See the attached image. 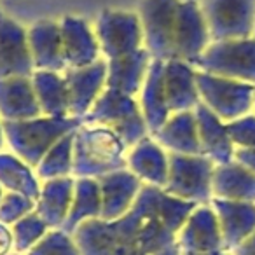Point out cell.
<instances>
[{
	"instance_id": "1",
	"label": "cell",
	"mask_w": 255,
	"mask_h": 255,
	"mask_svg": "<svg viewBox=\"0 0 255 255\" xmlns=\"http://www.w3.org/2000/svg\"><path fill=\"white\" fill-rule=\"evenodd\" d=\"M159 187L143 185L131 210L107 222L93 219L72 234L81 255H157L177 243L157 212Z\"/></svg>"
},
{
	"instance_id": "2",
	"label": "cell",
	"mask_w": 255,
	"mask_h": 255,
	"mask_svg": "<svg viewBox=\"0 0 255 255\" xmlns=\"http://www.w3.org/2000/svg\"><path fill=\"white\" fill-rule=\"evenodd\" d=\"M128 147L112 129L96 124H84L75 129L74 171L75 178H98L126 170Z\"/></svg>"
},
{
	"instance_id": "3",
	"label": "cell",
	"mask_w": 255,
	"mask_h": 255,
	"mask_svg": "<svg viewBox=\"0 0 255 255\" xmlns=\"http://www.w3.org/2000/svg\"><path fill=\"white\" fill-rule=\"evenodd\" d=\"M2 126L11 152L35 170L54 143L82 126V119L39 116L26 121H2Z\"/></svg>"
},
{
	"instance_id": "4",
	"label": "cell",
	"mask_w": 255,
	"mask_h": 255,
	"mask_svg": "<svg viewBox=\"0 0 255 255\" xmlns=\"http://www.w3.org/2000/svg\"><path fill=\"white\" fill-rule=\"evenodd\" d=\"M84 124H96L112 129L128 149L149 136V128L143 119L142 109L136 96L124 95L107 88L102 93L88 116L82 119Z\"/></svg>"
},
{
	"instance_id": "5",
	"label": "cell",
	"mask_w": 255,
	"mask_h": 255,
	"mask_svg": "<svg viewBox=\"0 0 255 255\" xmlns=\"http://www.w3.org/2000/svg\"><path fill=\"white\" fill-rule=\"evenodd\" d=\"M217 164L203 154L168 152V180L163 191L184 201L210 205L213 199L212 180Z\"/></svg>"
},
{
	"instance_id": "6",
	"label": "cell",
	"mask_w": 255,
	"mask_h": 255,
	"mask_svg": "<svg viewBox=\"0 0 255 255\" xmlns=\"http://www.w3.org/2000/svg\"><path fill=\"white\" fill-rule=\"evenodd\" d=\"M196 84L201 103L222 123L229 124L254 114L255 84L217 77L199 70H196Z\"/></svg>"
},
{
	"instance_id": "7",
	"label": "cell",
	"mask_w": 255,
	"mask_h": 255,
	"mask_svg": "<svg viewBox=\"0 0 255 255\" xmlns=\"http://www.w3.org/2000/svg\"><path fill=\"white\" fill-rule=\"evenodd\" d=\"M194 67L217 77L255 84V37L210 42Z\"/></svg>"
},
{
	"instance_id": "8",
	"label": "cell",
	"mask_w": 255,
	"mask_h": 255,
	"mask_svg": "<svg viewBox=\"0 0 255 255\" xmlns=\"http://www.w3.org/2000/svg\"><path fill=\"white\" fill-rule=\"evenodd\" d=\"M95 33L105 60L121 58L143 49V32L138 12L103 9L95 23Z\"/></svg>"
},
{
	"instance_id": "9",
	"label": "cell",
	"mask_w": 255,
	"mask_h": 255,
	"mask_svg": "<svg viewBox=\"0 0 255 255\" xmlns=\"http://www.w3.org/2000/svg\"><path fill=\"white\" fill-rule=\"evenodd\" d=\"M180 0H142L138 18L142 23L143 47L152 60H175V23Z\"/></svg>"
},
{
	"instance_id": "10",
	"label": "cell",
	"mask_w": 255,
	"mask_h": 255,
	"mask_svg": "<svg viewBox=\"0 0 255 255\" xmlns=\"http://www.w3.org/2000/svg\"><path fill=\"white\" fill-rule=\"evenodd\" d=\"M199 7L212 42L255 35V0H199Z\"/></svg>"
},
{
	"instance_id": "11",
	"label": "cell",
	"mask_w": 255,
	"mask_h": 255,
	"mask_svg": "<svg viewBox=\"0 0 255 255\" xmlns=\"http://www.w3.org/2000/svg\"><path fill=\"white\" fill-rule=\"evenodd\" d=\"M212 42L199 2L180 0L175 23V60L194 65Z\"/></svg>"
},
{
	"instance_id": "12",
	"label": "cell",
	"mask_w": 255,
	"mask_h": 255,
	"mask_svg": "<svg viewBox=\"0 0 255 255\" xmlns=\"http://www.w3.org/2000/svg\"><path fill=\"white\" fill-rule=\"evenodd\" d=\"M32 53L28 46V28L7 16L0 18V79L32 77Z\"/></svg>"
},
{
	"instance_id": "13",
	"label": "cell",
	"mask_w": 255,
	"mask_h": 255,
	"mask_svg": "<svg viewBox=\"0 0 255 255\" xmlns=\"http://www.w3.org/2000/svg\"><path fill=\"white\" fill-rule=\"evenodd\" d=\"M63 77L67 81L70 116L84 119L107 89V60L102 58L82 68H67Z\"/></svg>"
},
{
	"instance_id": "14",
	"label": "cell",
	"mask_w": 255,
	"mask_h": 255,
	"mask_svg": "<svg viewBox=\"0 0 255 255\" xmlns=\"http://www.w3.org/2000/svg\"><path fill=\"white\" fill-rule=\"evenodd\" d=\"M63 37V56L67 68H82L102 60L95 26L79 16H63L60 19Z\"/></svg>"
},
{
	"instance_id": "15",
	"label": "cell",
	"mask_w": 255,
	"mask_h": 255,
	"mask_svg": "<svg viewBox=\"0 0 255 255\" xmlns=\"http://www.w3.org/2000/svg\"><path fill=\"white\" fill-rule=\"evenodd\" d=\"M102 194V220L112 222L126 215L135 205L143 182L128 170H119L98 178Z\"/></svg>"
},
{
	"instance_id": "16",
	"label": "cell",
	"mask_w": 255,
	"mask_h": 255,
	"mask_svg": "<svg viewBox=\"0 0 255 255\" xmlns=\"http://www.w3.org/2000/svg\"><path fill=\"white\" fill-rule=\"evenodd\" d=\"M28 46L35 70L60 72V74L67 70L60 21L46 18L32 23L28 26Z\"/></svg>"
},
{
	"instance_id": "17",
	"label": "cell",
	"mask_w": 255,
	"mask_h": 255,
	"mask_svg": "<svg viewBox=\"0 0 255 255\" xmlns=\"http://www.w3.org/2000/svg\"><path fill=\"white\" fill-rule=\"evenodd\" d=\"M177 245L182 252L196 254L224 250L222 233L212 205H199L191 213L184 227L178 231Z\"/></svg>"
},
{
	"instance_id": "18",
	"label": "cell",
	"mask_w": 255,
	"mask_h": 255,
	"mask_svg": "<svg viewBox=\"0 0 255 255\" xmlns=\"http://www.w3.org/2000/svg\"><path fill=\"white\" fill-rule=\"evenodd\" d=\"M210 205L215 210L226 252H233L255 233V203L213 198Z\"/></svg>"
},
{
	"instance_id": "19",
	"label": "cell",
	"mask_w": 255,
	"mask_h": 255,
	"mask_svg": "<svg viewBox=\"0 0 255 255\" xmlns=\"http://www.w3.org/2000/svg\"><path fill=\"white\" fill-rule=\"evenodd\" d=\"M163 84L170 114L194 110L201 103L196 84V67L180 60L164 61Z\"/></svg>"
},
{
	"instance_id": "20",
	"label": "cell",
	"mask_w": 255,
	"mask_h": 255,
	"mask_svg": "<svg viewBox=\"0 0 255 255\" xmlns=\"http://www.w3.org/2000/svg\"><path fill=\"white\" fill-rule=\"evenodd\" d=\"M128 170L143 182V185H154L163 189L168 180V150L156 142L152 135L140 140L128 150Z\"/></svg>"
},
{
	"instance_id": "21",
	"label": "cell",
	"mask_w": 255,
	"mask_h": 255,
	"mask_svg": "<svg viewBox=\"0 0 255 255\" xmlns=\"http://www.w3.org/2000/svg\"><path fill=\"white\" fill-rule=\"evenodd\" d=\"M198 135L201 143V154L215 164H226L234 161V145L227 124L222 123L206 105L199 103L194 109Z\"/></svg>"
},
{
	"instance_id": "22",
	"label": "cell",
	"mask_w": 255,
	"mask_h": 255,
	"mask_svg": "<svg viewBox=\"0 0 255 255\" xmlns=\"http://www.w3.org/2000/svg\"><path fill=\"white\" fill-rule=\"evenodd\" d=\"M150 61L152 58L145 47L131 54L107 60V88L129 96H138L145 82Z\"/></svg>"
},
{
	"instance_id": "23",
	"label": "cell",
	"mask_w": 255,
	"mask_h": 255,
	"mask_svg": "<svg viewBox=\"0 0 255 255\" xmlns=\"http://www.w3.org/2000/svg\"><path fill=\"white\" fill-rule=\"evenodd\" d=\"M42 116L32 77L0 79V119L26 121Z\"/></svg>"
},
{
	"instance_id": "24",
	"label": "cell",
	"mask_w": 255,
	"mask_h": 255,
	"mask_svg": "<svg viewBox=\"0 0 255 255\" xmlns=\"http://www.w3.org/2000/svg\"><path fill=\"white\" fill-rule=\"evenodd\" d=\"M152 136L168 152L189 154V156L201 154V143H199L194 110L171 114L166 123Z\"/></svg>"
},
{
	"instance_id": "25",
	"label": "cell",
	"mask_w": 255,
	"mask_h": 255,
	"mask_svg": "<svg viewBox=\"0 0 255 255\" xmlns=\"http://www.w3.org/2000/svg\"><path fill=\"white\" fill-rule=\"evenodd\" d=\"M75 177L46 180L40 185V196L35 201V213L49 226V229H61L70 212L74 199Z\"/></svg>"
},
{
	"instance_id": "26",
	"label": "cell",
	"mask_w": 255,
	"mask_h": 255,
	"mask_svg": "<svg viewBox=\"0 0 255 255\" xmlns=\"http://www.w3.org/2000/svg\"><path fill=\"white\" fill-rule=\"evenodd\" d=\"M163 72H164V61L161 60L150 61L145 82H143L142 89H140L138 96H136L150 135H154L166 123L168 117L171 116L166 105V96H164Z\"/></svg>"
},
{
	"instance_id": "27",
	"label": "cell",
	"mask_w": 255,
	"mask_h": 255,
	"mask_svg": "<svg viewBox=\"0 0 255 255\" xmlns=\"http://www.w3.org/2000/svg\"><path fill=\"white\" fill-rule=\"evenodd\" d=\"M212 191L213 198L255 203V173L238 161L217 164L213 171Z\"/></svg>"
},
{
	"instance_id": "28",
	"label": "cell",
	"mask_w": 255,
	"mask_h": 255,
	"mask_svg": "<svg viewBox=\"0 0 255 255\" xmlns=\"http://www.w3.org/2000/svg\"><path fill=\"white\" fill-rule=\"evenodd\" d=\"M32 84L42 116H49V117L70 116L68 89H67V81L63 77V72L60 74V72L35 70L32 75Z\"/></svg>"
},
{
	"instance_id": "29",
	"label": "cell",
	"mask_w": 255,
	"mask_h": 255,
	"mask_svg": "<svg viewBox=\"0 0 255 255\" xmlns=\"http://www.w3.org/2000/svg\"><path fill=\"white\" fill-rule=\"evenodd\" d=\"M0 185L5 192H16L37 201L40 196V185L35 170L21 157L12 152H0Z\"/></svg>"
},
{
	"instance_id": "30",
	"label": "cell",
	"mask_w": 255,
	"mask_h": 255,
	"mask_svg": "<svg viewBox=\"0 0 255 255\" xmlns=\"http://www.w3.org/2000/svg\"><path fill=\"white\" fill-rule=\"evenodd\" d=\"M102 217V194L98 180L95 178H75L74 199L65 224L61 229L74 234L81 224Z\"/></svg>"
},
{
	"instance_id": "31",
	"label": "cell",
	"mask_w": 255,
	"mask_h": 255,
	"mask_svg": "<svg viewBox=\"0 0 255 255\" xmlns=\"http://www.w3.org/2000/svg\"><path fill=\"white\" fill-rule=\"evenodd\" d=\"M74 136L75 131L68 133L67 136L54 143V147L42 157L35 173L40 182L54 180V178L72 177L74 171Z\"/></svg>"
},
{
	"instance_id": "32",
	"label": "cell",
	"mask_w": 255,
	"mask_h": 255,
	"mask_svg": "<svg viewBox=\"0 0 255 255\" xmlns=\"http://www.w3.org/2000/svg\"><path fill=\"white\" fill-rule=\"evenodd\" d=\"M198 206L199 205H196V203L184 201V199H180V198L166 194L163 189H161L159 196H157V212H159V219L163 220V224L173 234H178V231L184 227V224L187 222L191 213L194 212Z\"/></svg>"
},
{
	"instance_id": "33",
	"label": "cell",
	"mask_w": 255,
	"mask_h": 255,
	"mask_svg": "<svg viewBox=\"0 0 255 255\" xmlns=\"http://www.w3.org/2000/svg\"><path fill=\"white\" fill-rule=\"evenodd\" d=\"M12 238H14V254L25 255L32 247H35L49 231V226L37 215L35 212H32L30 215L23 217L21 220H18L16 224L11 226Z\"/></svg>"
},
{
	"instance_id": "34",
	"label": "cell",
	"mask_w": 255,
	"mask_h": 255,
	"mask_svg": "<svg viewBox=\"0 0 255 255\" xmlns=\"http://www.w3.org/2000/svg\"><path fill=\"white\" fill-rule=\"evenodd\" d=\"M25 255H81L74 236L63 229H49Z\"/></svg>"
},
{
	"instance_id": "35",
	"label": "cell",
	"mask_w": 255,
	"mask_h": 255,
	"mask_svg": "<svg viewBox=\"0 0 255 255\" xmlns=\"http://www.w3.org/2000/svg\"><path fill=\"white\" fill-rule=\"evenodd\" d=\"M32 212H35V201L23 194L5 192L0 201V222L5 226H12Z\"/></svg>"
},
{
	"instance_id": "36",
	"label": "cell",
	"mask_w": 255,
	"mask_h": 255,
	"mask_svg": "<svg viewBox=\"0 0 255 255\" xmlns=\"http://www.w3.org/2000/svg\"><path fill=\"white\" fill-rule=\"evenodd\" d=\"M229 135L236 147H255V116L250 114L247 117L227 124Z\"/></svg>"
},
{
	"instance_id": "37",
	"label": "cell",
	"mask_w": 255,
	"mask_h": 255,
	"mask_svg": "<svg viewBox=\"0 0 255 255\" xmlns=\"http://www.w3.org/2000/svg\"><path fill=\"white\" fill-rule=\"evenodd\" d=\"M234 161H238L245 168H248L252 173H255V147H236Z\"/></svg>"
},
{
	"instance_id": "38",
	"label": "cell",
	"mask_w": 255,
	"mask_h": 255,
	"mask_svg": "<svg viewBox=\"0 0 255 255\" xmlns=\"http://www.w3.org/2000/svg\"><path fill=\"white\" fill-rule=\"evenodd\" d=\"M14 254V238H12L11 226L0 222V255Z\"/></svg>"
},
{
	"instance_id": "39",
	"label": "cell",
	"mask_w": 255,
	"mask_h": 255,
	"mask_svg": "<svg viewBox=\"0 0 255 255\" xmlns=\"http://www.w3.org/2000/svg\"><path fill=\"white\" fill-rule=\"evenodd\" d=\"M231 254L233 255H255V233L252 234L250 238H247L240 247L234 248Z\"/></svg>"
},
{
	"instance_id": "40",
	"label": "cell",
	"mask_w": 255,
	"mask_h": 255,
	"mask_svg": "<svg viewBox=\"0 0 255 255\" xmlns=\"http://www.w3.org/2000/svg\"><path fill=\"white\" fill-rule=\"evenodd\" d=\"M180 255H233V254H231V252H226V250L206 252V254H196V252H182L180 250Z\"/></svg>"
},
{
	"instance_id": "41",
	"label": "cell",
	"mask_w": 255,
	"mask_h": 255,
	"mask_svg": "<svg viewBox=\"0 0 255 255\" xmlns=\"http://www.w3.org/2000/svg\"><path fill=\"white\" fill-rule=\"evenodd\" d=\"M157 255H180V248H178V245L175 243L173 247L166 248V250L161 252V254H157Z\"/></svg>"
},
{
	"instance_id": "42",
	"label": "cell",
	"mask_w": 255,
	"mask_h": 255,
	"mask_svg": "<svg viewBox=\"0 0 255 255\" xmlns=\"http://www.w3.org/2000/svg\"><path fill=\"white\" fill-rule=\"evenodd\" d=\"M5 145V135H4V126H2V119H0V152L4 150Z\"/></svg>"
},
{
	"instance_id": "43",
	"label": "cell",
	"mask_w": 255,
	"mask_h": 255,
	"mask_svg": "<svg viewBox=\"0 0 255 255\" xmlns=\"http://www.w3.org/2000/svg\"><path fill=\"white\" fill-rule=\"evenodd\" d=\"M4 194H5V191L2 189V185H0V201H2V198H4Z\"/></svg>"
},
{
	"instance_id": "44",
	"label": "cell",
	"mask_w": 255,
	"mask_h": 255,
	"mask_svg": "<svg viewBox=\"0 0 255 255\" xmlns=\"http://www.w3.org/2000/svg\"><path fill=\"white\" fill-rule=\"evenodd\" d=\"M254 116H255V102H254Z\"/></svg>"
},
{
	"instance_id": "45",
	"label": "cell",
	"mask_w": 255,
	"mask_h": 255,
	"mask_svg": "<svg viewBox=\"0 0 255 255\" xmlns=\"http://www.w3.org/2000/svg\"><path fill=\"white\" fill-rule=\"evenodd\" d=\"M2 16H4V14H2V9H0V18H2Z\"/></svg>"
},
{
	"instance_id": "46",
	"label": "cell",
	"mask_w": 255,
	"mask_h": 255,
	"mask_svg": "<svg viewBox=\"0 0 255 255\" xmlns=\"http://www.w3.org/2000/svg\"><path fill=\"white\" fill-rule=\"evenodd\" d=\"M191 2H199V0H191Z\"/></svg>"
},
{
	"instance_id": "47",
	"label": "cell",
	"mask_w": 255,
	"mask_h": 255,
	"mask_svg": "<svg viewBox=\"0 0 255 255\" xmlns=\"http://www.w3.org/2000/svg\"><path fill=\"white\" fill-rule=\"evenodd\" d=\"M11 255H21V254H11Z\"/></svg>"
},
{
	"instance_id": "48",
	"label": "cell",
	"mask_w": 255,
	"mask_h": 255,
	"mask_svg": "<svg viewBox=\"0 0 255 255\" xmlns=\"http://www.w3.org/2000/svg\"><path fill=\"white\" fill-rule=\"evenodd\" d=\"M254 37H255V35H254Z\"/></svg>"
}]
</instances>
